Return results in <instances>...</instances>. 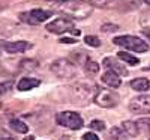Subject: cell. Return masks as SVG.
<instances>
[{
    "label": "cell",
    "instance_id": "6da1fadb",
    "mask_svg": "<svg viewBox=\"0 0 150 140\" xmlns=\"http://www.w3.org/2000/svg\"><path fill=\"white\" fill-rule=\"evenodd\" d=\"M57 3H59L57 11L63 12L69 18H77V20L87 18L93 11V5L89 2H84V0H62Z\"/></svg>",
    "mask_w": 150,
    "mask_h": 140
},
{
    "label": "cell",
    "instance_id": "7a4b0ae2",
    "mask_svg": "<svg viewBox=\"0 0 150 140\" xmlns=\"http://www.w3.org/2000/svg\"><path fill=\"white\" fill-rule=\"evenodd\" d=\"M116 45H120V47H125L131 50V51H135V53H147L149 51V44L141 39L138 36H132V35H123V36H117L112 39Z\"/></svg>",
    "mask_w": 150,
    "mask_h": 140
},
{
    "label": "cell",
    "instance_id": "3957f363",
    "mask_svg": "<svg viewBox=\"0 0 150 140\" xmlns=\"http://www.w3.org/2000/svg\"><path fill=\"white\" fill-rule=\"evenodd\" d=\"M93 6L102 9H123L129 11L140 6V0H90Z\"/></svg>",
    "mask_w": 150,
    "mask_h": 140
},
{
    "label": "cell",
    "instance_id": "277c9868",
    "mask_svg": "<svg viewBox=\"0 0 150 140\" xmlns=\"http://www.w3.org/2000/svg\"><path fill=\"white\" fill-rule=\"evenodd\" d=\"M95 103L99 107L104 109H111L116 107L119 103V96L111 91V89H105V87H96V94H95Z\"/></svg>",
    "mask_w": 150,
    "mask_h": 140
},
{
    "label": "cell",
    "instance_id": "5b68a950",
    "mask_svg": "<svg viewBox=\"0 0 150 140\" xmlns=\"http://www.w3.org/2000/svg\"><path fill=\"white\" fill-rule=\"evenodd\" d=\"M56 121H57L59 125L66 126V128H69V130H80L83 126V124H84L81 116L75 111H62V113L57 114Z\"/></svg>",
    "mask_w": 150,
    "mask_h": 140
},
{
    "label": "cell",
    "instance_id": "8992f818",
    "mask_svg": "<svg viewBox=\"0 0 150 140\" xmlns=\"http://www.w3.org/2000/svg\"><path fill=\"white\" fill-rule=\"evenodd\" d=\"M74 27H75V26H74V21L66 20V18H56V20H53L51 23L47 24V30L51 32V33L60 35V33H65V32H71V33H74L75 36L80 35V30L74 29Z\"/></svg>",
    "mask_w": 150,
    "mask_h": 140
},
{
    "label": "cell",
    "instance_id": "52a82bcc",
    "mask_svg": "<svg viewBox=\"0 0 150 140\" xmlns=\"http://www.w3.org/2000/svg\"><path fill=\"white\" fill-rule=\"evenodd\" d=\"M51 71L57 77L68 79V77L75 75V65H74V62H71L68 59H59L51 65Z\"/></svg>",
    "mask_w": 150,
    "mask_h": 140
},
{
    "label": "cell",
    "instance_id": "ba28073f",
    "mask_svg": "<svg viewBox=\"0 0 150 140\" xmlns=\"http://www.w3.org/2000/svg\"><path fill=\"white\" fill-rule=\"evenodd\" d=\"M50 17H51V11H44V9H33V11H30V12H24V14L20 15V18H21L24 23L33 24V26L44 23V21L48 20Z\"/></svg>",
    "mask_w": 150,
    "mask_h": 140
},
{
    "label": "cell",
    "instance_id": "9c48e42d",
    "mask_svg": "<svg viewBox=\"0 0 150 140\" xmlns=\"http://www.w3.org/2000/svg\"><path fill=\"white\" fill-rule=\"evenodd\" d=\"M129 110L135 114H147L150 113V95L134 96L129 103Z\"/></svg>",
    "mask_w": 150,
    "mask_h": 140
},
{
    "label": "cell",
    "instance_id": "30bf717a",
    "mask_svg": "<svg viewBox=\"0 0 150 140\" xmlns=\"http://www.w3.org/2000/svg\"><path fill=\"white\" fill-rule=\"evenodd\" d=\"M104 65L107 66V69L114 71V72L119 74V75H128V69H126V66H125L122 62L116 60L114 57H105V59H104Z\"/></svg>",
    "mask_w": 150,
    "mask_h": 140
},
{
    "label": "cell",
    "instance_id": "8fae6325",
    "mask_svg": "<svg viewBox=\"0 0 150 140\" xmlns=\"http://www.w3.org/2000/svg\"><path fill=\"white\" fill-rule=\"evenodd\" d=\"M32 48V44L30 42H26V41H15V42H8L5 44V50L11 54H17V53H23L26 50Z\"/></svg>",
    "mask_w": 150,
    "mask_h": 140
},
{
    "label": "cell",
    "instance_id": "7c38bea8",
    "mask_svg": "<svg viewBox=\"0 0 150 140\" xmlns=\"http://www.w3.org/2000/svg\"><path fill=\"white\" fill-rule=\"evenodd\" d=\"M102 81H104L108 87H112V89L120 87V84H122V79H120V75H119V74H116L114 71H110V69L102 75Z\"/></svg>",
    "mask_w": 150,
    "mask_h": 140
},
{
    "label": "cell",
    "instance_id": "4fadbf2b",
    "mask_svg": "<svg viewBox=\"0 0 150 140\" xmlns=\"http://www.w3.org/2000/svg\"><path fill=\"white\" fill-rule=\"evenodd\" d=\"M41 84V81L38 80V79H32V77H24V79H21L20 81H18V91H21V92H24V91H30V89H33V87H38Z\"/></svg>",
    "mask_w": 150,
    "mask_h": 140
},
{
    "label": "cell",
    "instance_id": "5bb4252c",
    "mask_svg": "<svg viewBox=\"0 0 150 140\" xmlns=\"http://www.w3.org/2000/svg\"><path fill=\"white\" fill-rule=\"evenodd\" d=\"M131 87L134 89V91H137V92H147L149 89H150V81L147 80V79H144V77H140V79H135V80H132L131 81Z\"/></svg>",
    "mask_w": 150,
    "mask_h": 140
},
{
    "label": "cell",
    "instance_id": "9a60e30c",
    "mask_svg": "<svg viewBox=\"0 0 150 140\" xmlns=\"http://www.w3.org/2000/svg\"><path fill=\"white\" fill-rule=\"evenodd\" d=\"M9 125H11L12 130H15V131L20 133V134H26V133L29 131V126L24 124L23 121H20V119H12V121L9 122Z\"/></svg>",
    "mask_w": 150,
    "mask_h": 140
},
{
    "label": "cell",
    "instance_id": "2e32d148",
    "mask_svg": "<svg viewBox=\"0 0 150 140\" xmlns=\"http://www.w3.org/2000/svg\"><path fill=\"white\" fill-rule=\"evenodd\" d=\"M123 130L128 133V136H138L140 133V128H138V125H137V122H131V121H125L123 122Z\"/></svg>",
    "mask_w": 150,
    "mask_h": 140
},
{
    "label": "cell",
    "instance_id": "e0dca14e",
    "mask_svg": "<svg viewBox=\"0 0 150 140\" xmlns=\"http://www.w3.org/2000/svg\"><path fill=\"white\" fill-rule=\"evenodd\" d=\"M119 59L120 60H125L126 63H129V65H132V66H137L140 63V60H138V57H135V56H132L131 53H128V51H119Z\"/></svg>",
    "mask_w": 150,
    "mask_h": 140
},
{
    "label": "cell",
    "instance_id": "ac0fdd59",
    "mask_svg": "<svg viewBox=\"0 0 150 140\" xmlns=\"http://www.w3.org/2000/svg\"><path fill=\"white\" fill-rule=\"evenodd\" d=\"M84 68H86L87 72H92V74H96V72L99 71V65H98L96 62H93L92 59H86V62H84Z\"/></svg>",
    "mask_w": 150,
    "mask_h": 140
},
{
    "label": "cell",
    "instance_id": "d6986e66",
    "mask_svg": "<svg viewBox=\"0 0 150 140\" xmlns=\"http://www.w3.org/2000/svg\"><path fill=\"white\" fill-rule=\"evenodd\" d=\"M125 134H128L125 130H120V128H112L111 130V137L114 140H126V137H125Z\"/></svg>",
    "mask_w": 150,
    "mask_h": 140
},
{
    "label": "cell",
    "instance_id": "ffe728a7",
    "mask_svg": "<svg viewBox=\"0 0 150 140\" xmlns=\"http://www.w3.org/2000/svg\"><path fill=\"white\" fill-rule=\"evenodd\" d=\"M84 42H86L87 45H90V47H99V45H101V41H99V38L92 36V35L84 36Z\"/></svg>",
    "mask_w": 150,
    "mask_h": 140
},
{
    "label": "cell",
    "instance_id": "44dd1931",
    "mask_svg": "<svg viewBox=\"0 0 150 140\" xmlns=\"http://www.w3.org/2000/svg\"><path fill=\"white\" fill-rule=\"evenodd\" d=\"M90 128L95 130V131H102V130H105V124L102 121H92L90 122Z\"/></svg>",
    "mask_w": 150,
    "mask_h": 140
},
{
    "label": "cell",
    "instance_id": "7402d4cb",
    "mask_svg": "<svg viewBox=\"0 0 150 140\" xmlns=\"http://www.w3.org/2000/svg\"><path fill=\"white\" fill-rule=\"evenodd\" d=\"M137 125H138V128H141V130H147V131H150V118L140 119L138 122H137Z\"/></svg>",
    "mask_w": 150,
    "mask_h": 140
},
{
    "label": "cell",
    "instance_id": "603a6c76",
    "mask_svg": "<svg viewBox=\"0 0 150 140\" xmlns=\"http://www.w3.org/2000/svg\"><path fill=\"white\" fill-rule=\"evenodd\" d=\"M12 84H14V81L12 80H9V81H5V83H0V95H3V94H6L9 89L12 87Z\"/></svg>",
    "mask_w": 150,
    "mask_h": 140
},
{
    "label": "cell",
    "instance_id": "cb8c5ba5",
    "mask_svg": "<svg viewBox=\"0 0 150 140\" xmlns=\"http://www.w3.org/2000/svg\"><path fill=\"white\" fill-rule=\"evenodd\" d=\"M140 24L143 27H150V12H147L140 18Z\"/></svg>",
    "mask_w": 150,
    "mask_h": 140
},
{
    "label": "cell",
    "instance_id": "d4e9b609",
    "mask_svg": "<svg viewBox=\"0 0 150 140\" xmlns=\"http://www.w3.org/2000/svg\"><path fill=\"white\" fill-rule=\"evenodd\" d=\"M101 29H102V32H117L119 26L117 24H104Z\"/></svg>",
    "mask_w": 150,
    "mask_h": 140
},
{
    "label": "cell",
    "instance_id": "484cf974",
    "mask_svg": "<svg viewBox=\"0 0 150 140\" xmlns=\"http://www.w3.org/2000/svg\"><path fill=\"white\" fill-rule=\"evenodd\" d=\"M83 139H84V140H99V137H98L95 133H86V134L83 136Z\"/></svg>",
    "mask_w": 150,
    "mask_h": 140
},
{
    "label": "cell",
    "instance_id": "4316f807",
    "mask_svg": "<svg viewBox=\"0 0 150 140\" xmlns=\"http://www.w3.org/2000/svg\"><path fill=\"white\" fill-rule=\"evenodd\" d=\"M60 42L62 44H75V42H77V39H72V38H62Z\"/></svg>",
    "mask_w": 150,
    "mask_h": 140
},
{
    "label": "cell",
    "instance_id": "83f0119b",
    "mask_svg": "<svg viewBox=\"0 0 150 140\" xmlns=\"http://www.w3.org/2000/svg\"><path fill=\"white\" fill-rule=\"evenodd\" d=\"M141 32H143V35L147 38V39L150 41V27H143V30H141Z\"/></svg>",
    "mask_w": 150,
    "mask_h": 140
},
{
    "label": "cell",
    "instance_id": "f1b7e54d",
    "mask_svg": "<svg viewBox=\"0 0 150 140\" xmlns=\"http://www.w3.org/2000/svg\"><path fill=\"white\" fill-rule=\"evenodd\" d=\"M143 2H144L146 5H149V6H150V0H143Z\"/></svg>",
    "mask_w": 150,
    "mask_h": 140
},
{
    "label": "cell",
    "instance_id": "f546056e",
    "mask_svg": "<svg viewBox=\"0 0 150 140\" xmlns=\"http://www.w3.org/2000/svg\"><path fill=\"white\" fill-rule=\"evenodd\" d=\"M0 140H12V139H0Z\"/></svg>",
    "mask_w": 150,
    "mask_h": 140
}]
</instances>
